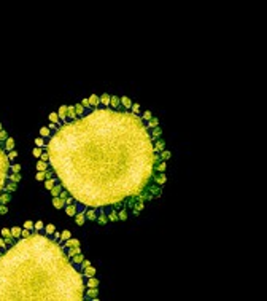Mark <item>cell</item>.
<instances>
[{
    "mask_svg": "<svg viewBox=\"0 0 267 301\" xmlns=\"http://www.w3.org/2000/svg\"><path fill=\"white\" fill-rule=\"evenodd\" d=\"M10 159H8V156H6V151H5V148H3V142H0V193L3 191V188H5V185L10 182V178H8V175H10Z\"/></svg>",
    "mask_w": 267,
    "mask_h": 301,
    "instance_id": "cell-1",
    "label": "cell"
},
{
    "mask_svg": "<svg viewBox=\"0 0 267 301\" xmlns=\"http://www.w3.org/2000/svg\"><path fill=\"white\" fill-rule=\"evenodd\" d=\"M84 299H94V301H97L99 299V290H97V287H86V290H84Z\"/></svg>",
    "mask_w": 267,
    "mask_h": 301,
    "instance_id": "cell-2",
    "label": "cell"
},
{
    "mask_svg": "<svg viewBox=\"0 0 267 301\" xmlns=\"http://www.w3.org/2000/svg\"><path fill=\"white\" fill-rule=\"evenodd\" d=\"M105 212H107V218H108V221H118V209H115V207H102Z\"/></svg>",
    "mask_w": 267,
    "mask_h": 301,
    "instance_id": "cell-3",
    "label": "cell"
},
{
    "mask_svg": "<svg viewBox=\"0 0 267 301\" xmlns=\"http://www.w3.org/2000/svg\"><path fill=\"white\" fill-rule=\"evenodd\" d=\"M75 120H78V115H76V111H75V107H73V105H67L65 123H72V121H75Z\"/></svg>",
    "mask_w": 267,
    "mask_h": 301,
    "instance_id": "cell-4",
    "label": "cell"
},
{
    "mask_svg": "<svg viewBox=\"0 0 267 301\" xmlns=\"http://www.w3.org/2000/svg\"><path fill=\"white\" fill-rule=\"evenodd\" d=\"M110 96L108 93H104L102 96H99V107H104V108H108L110 105Z\"/></svg>",
    "mask_w": 267,
    "mask_h": 301,
    "instance_id": "cell-5",
    "label": "cell"
},
{
    "mask_svg": "<svg viewBox=\"0 0 267 301\" xmlns=\"http://www.w3.org/2000/svg\"><path fill=\"white\" fill-rule=\"evenodd\" d=\"M84 260V255L80 252V253H76V255H73V256H70L69 258V261L73 264V266H80V263Z\"/></svg>",
    "mask_w": 267,
    "mask_h": 301,
    "instance_id": "cell-6",
    "label": "cell"
},
{
    "mask_svg": "<svg viewBox=\"0 0 267 301\" xmlns=\"http://www.w3.org/2000/svg\"><path fill=\"white\" fill-rule=\"evenodd\" d=\"M167 171V163L165 161H159L153 164V172H165Z\"/></svg>",
    "mask_w": 267,
    "mask_h": 301,
    "instance_id": "cell-7",
    "label": "cell"
},
{
    "mask_svg": "<svg viewBox=\"0 0 267 301\" xmlns=\"http://www.w3.org/2000/svg\"><path fill=\"white\" fill-rule=\"evenodd\" d=\"M95 221H99L100 225H107V223H108V218H107V212H105L104 209H100V210H99V215H97Z\"/></svg>",
    "mask_w": 267,
    "mask_h": 301,
    "instance_id": "cell-8",
    "label": "cell"
},
{
    "mask_svg": "<svg viewBox=\"0 0 267 301\" xmlns=\"http://www.w3.org/2000/svg\"><path fill=\"white\" fill-rule=\"evenodd\" d=\"M119 100H121V107L124 108L126 111H127V110H130V107H132V100H130L127 96H122V97H119Z\"/></svg>",
    "mask_w": 267,
    "mask_h": 301,
    "instance_id": "cell-9",
    "label": "cell"
},
{
    "mask_svg": "<svg viewBox=\"0 0 267 301\" xmlns=\"http://www.w3.org/2000/svg\"><path fill=\"white\" fill-rule=\"evenodd\" d=\"M15 145H16L15 139L8 136V137H6V140L3 142V148H5V151H10V150H13V148H15Z\"/></svg>",
    "mask_w": 267,
    "mask_h": 301,
    "instance_id": "cell-10",
    "label": "cell"
},
{
    "mask_svg": "<svg viewBox=\"0 0 267 301\" xmlns=\"http://www.w3.org/2000/svg\"><path fill=\"white\" fill-rule=\"evenodd\" d=\"M78 212V209H76V204L73 203V204H67L65 206V214L69 215V217H75V214Z\"/></svg>",
    "mask_w": 267,
    "mask_h": 301,
    "instance_id": "cell-11",
    "label": "cell"
},
{
    "mask_svg": "<svg viewBox=\"0 0 267 301\" xmlns=\"http://www.w3.org/2000/svg\"><path fill=\"white\" fill-rule=\"evenodd\" d=\"M129 210L126 207H119L118 209V220H127L129 218Z\"/></svg>",
    "mask_w": 267,
    "mask_h": 301,
    "instance_id": "cell-12",
    "label": "cell"
},
{
    "mask_svg": "<svg viewBox=\"0 0 267 301\" xmlns=\"http://www.w3.org/2000/svg\"><path fill=\"white\" fill-rule=\"evenodd\" d=\"M75 221L78 226H83L84 221H86V217H84V212H76L75 214Z\"/></svg>",
    "mask_w": 267,
    "mask_h": 301,
    "instance_id": "cell-13",
    "label": "cell"
},
{
    "mask_svg": "<svg viewBox=\"0 0 267 301\" xmlns=\"http://www.w3.org/2000/svg\"><path fill=\"white\" fill-rule=\"evenodd\" d=\"M10 201H11V193H8V191H2L0 193V204H10Z\"/></svg>",
    "mask_w": 267,
    "mask_h": 301,
    "instance_id": "cell-14",
    "label": "cell"
},
{
    "mask_svg": "<svg viewBox=\"0 0 267 301\" xmlns=\"http://www.w3.org/2000/svg\"><path fill=\"white\" fill-rule=\"evenodd\" d=\"M156 126H159V120L156 118V116H153L151 120H148L146 123H145V128H146L148 131H150V129H153V128H156Z\"/></svg>",
    "mask_w": 267,
    "mask_h": 301,
    "instance_id": "cell-15",
    "label": "cell"
},
{
    "mask_svg": "<svg viewBox=\"0 0 267 301\" xmlns=\"http://www.w3.org/2000/svg\"><path fill=\"white\" fill-rule=\"evenodd\" d=\"M57 116H59L61 123L64 124V123H65V116H67V105H61V107H59V110H57Z\"/></svg>",
    "mask_w": 267,
    "mask_h": 301,
    "instance_id": "cell-16",
    "label": "cell"
},
{
    "mask_svg": "<svg viewBox=\"0 0 267 301\" xmlns=\"http://www.w3.org/2000/svg\"><path fill=\"white\" fill-rule=\"evenodd\" d=\"M73 107H75V111H76L78 118H83V116L86 115V108H84V107H83V105H81L80 102H76V104H75Z\"/></svg>",
    "mask_w": 267,
    "mask_h": 301,
    "instance_id": "cell-17",
    "label": "cell"
},
{
    "mask_svg": "<svg viewBox=\"0 0 267 301\" xmlns=\"http://www.w3.org/2000/svg\"><path fill=\"white\" fill-rule=\"evenodd\" d=\"M150 136H151V140H153V139H158V137H161V136H162V128L156 126V128L150 129Z\"/></svg>",
    "mask_w": 267,
    "mask_h": 301,
    "instance_id": "cell-18",
    "label": "cell"
},
{
    "mask_svg": "<svg viewBox=\"0 0 267 301\" xmlns=\"http://www.w3.org/2000/svg\"><path fill=\"white\" fill-rule=\"evenodd\" d=\"M91 276H95V268H92L91 264H89V266H86L84 269H83V277L87 279V277H91Z\"/></svg>",
    "mask_w": 267,
    "mask_h": 301,
    "instance_id": "cell-19",
    "label": "cell"
},
{
    "mask_svg": "<svg viewBox=\"0 0 267 301\" xmlns=\"http://www.w3.org/2000/svg\"><path fill=\"white\" fill-rule=\"evenodd\" d=\"M99 279H95L94 276H91V277H87L86 281H84V285L86 287H99Z\"/></svg>",
    "mask_w": 267,
    "mask_h": 301,
    "instance_id": "cell-20",
    "label": "cell"
},
{
    "mask_svg": "<svg viewBox=\"0 0 267 301\" xmlns=\"http://www.w3.org/2000/svg\"><path fill=\"white\" fill-rule=\"evenodd\" d=\"M62 190H64V186H62L61 183H54V186L49 190V191H51V196H53V198H54V196H59Z\"/></svg>",
    "mask_w": 267,
    "mask_h": 301,
    "instance_id": "cell-21",
    "label": "cell"
},
{
    "mask_svg": "<svg viewBox=\"0 0 267 301\" xmlns=\"http://www.w3.org/2000/svg\"><path fill=\"white\" fill-rule=\"evenodd\" d=\"M81 252V249H80V245H76V247H67L65 249V253H67V256H73V255H76V253H80Z\"/></svg>",
    "mask_w": 267,
    "mask_h": 301,
    "instance_id": "cell-22",
    "label": "cell"
},
{
    "mask_svg": "<svg viewBox=\"0 0 267 301\" xmlns=\"http://www.w3.org/2000/svg\"><path fill=\"white\" fill-rule=\"evenodd\" d=\"M53 206H54L56 209H62V207L65 206V201L61 199L59 196H54V198H53Z\"/></svg>",
    "mask_w": 267,
    "mask_h": 301,
    "instance_id": "cell-23",
    "label": "cell"
},
{
    "mask_svg": "<svg viewBox=\"0 0 267 301\" xmlns=\"http://www.w3.org/2000/svg\"><path fill=\"white\" fill-rule=\"evenodd\" d=\"M87 100H89V105H91L92 108L99 107V96H97V94H92V96H89V97H87Z\"/></svg>",
    "mask_w": 267,
    "mask_h": 301,
    "instance_id": "cell-24",
    "label": "cell"
},
{
    "mask_svg": "<svg viewBox=\"0 0 267 301\" xmlns=\"http://www.w3.org/2000/svg\"><path fill=\"white\" fill-rule=\"evenodd\" d=\"M16 188H18V183H15V182H8V183L5 185V188H3V191L13 193V191H16Z\"/></svg>",
    "mask_w": 267,
    "mask_h": 301,
    "instance_id": "cell-25",
    "label": "cell"
},
{
    "mask_svg": "<svg viewBox=\"0 0 267 301\" xmlns=\"http://www.w3.org/2000/svg\"><path fill=\"white\" fill-rule=\"evenodd\" d=\"M8 178H10V182H15V183H19V182H21V174H19V172H10V175H8Z\"/></svg>",
    "mask_w": 267,
    "mask_h": 301,
    "instance_id": "cell-26",
    "label": "cell"
},
{
    "mask_svg": "<svg viewBox=\"0 0 267 301\" xmlns=\"http://www.w3.org/2000/svg\"><path fill=\"white\" fill-rule=\"evenodd\" d=\"M130 113L135 115V116H140V104L138 102H132V107H130Z\"/></svg>",
    "mask_w": 267,
    "mask_h": 301,
    "instance_id": "cell-27",
    "label": "cell"
},
{
    "mask_svg": "<svg viewBox=\"0 0 267 301\" xmlns=\"http://www.w3.org/2000/svg\"><path fill=\"white\" fill-rule=\"evenodd\" d=\"M49 121H51V123H54V124H57V126H61V124H62L61 120H59V116H57V113H54V111H51V113H49Z\"/></svg>",
    "mask_w": 267,
    "mask_h": 301,
    "instance_id": "cell-28",
    "label": "cell"
},
{
    "mask_svg": "<svg viewBox=\"0 0 267 301\" xmlns=\"http://www.w3.org/2000/svg\"><path fill=\"white\" fill-rule=\"evenodd\" d=\"M49 167V163H46V161H41V159H38V163H37V171H46Z\"/></svg>",
    "mask_w": 267,
    "mask_h": 301,
    "instance_id": "cell-29",
    "label": "cell"
},
{
    "mask_svg": "<svg viewBox=\"0 0 267 301\" xmlns=\"http://www.w3.org/2000/svg\"><path fill=\"white\" fill-rule=\"evenodd\" d=\"M56 180H57V177H56V178H46V180H44V188H46L48 191H49V190L54 186Z\"/></svg>",
    "mask_w": 267,
    "mask_h": 301,
    "instance_id": "cell-30",
    "label": "cell"
},
{
    "mask_svg": "<svg viewBox=\"0 0 267 301\" xmlns=\"http://www.w3.org/2000/svg\"><path fill=\"white\" fill-rule=\"evenodd\" d=\"M21 229H22V228H19V226H13V229H10L11 236H13L15 239H19V238H21Z\"/></svg>",
    "mask_w": 267,
    "mask_h": 301,
    "instance_id": "cell-31",
    "label": "cell"
},
{
    "mask_svg": "<svg viewBox=\"0 0 267 301\" xmlns=\"http://www.w3.org/2000/svg\"><path fill=\"white\" fill-rule=\"evenodd\" d=\"M159 156H161V159H162V161H167V159H169L170 156H172V153H170L169 150H167V148H164L162 151H159Z\"/></svg>",
    "mask_w": 267,
    "mask_h": 301,
    "instance_id": "cell-32",
    "label": "cell"
},
{
    "mask_svg": "<svg viewBox=\"0 0 267 301\" xmlns=\"http://www.w3.org/2000/svg\"><path fill=\"white\" fill-rule=\"evenodd\" d=\"M140 118H142V121H143V123H146L148 120H151V118H153V113H151L150 110H146V111H143V113L140 115Z\"/></svg>",
    "mask_w": 267,
    "mask_h": 301,
    "instance_id": "cell-33",
    "label": "cell"
},
{
    "mask_svg": "<svg viewBox=\"0 0 267 301\" xmlns=\"http://www.w3.org/2000/svg\"><path fill=\"white\" fill-rule=\"evenodd\" d=\"M69 238H72L70 231H69V229H64V231L61 233V241H59V244H61V242H64V241H67Z\"/></svg>",
    "mask_w": 267,
    "mask_h": 301,
    "instance_id": "cell-34",
    "label": "cell"
},
{
    "mask_svg": "<svg viewBox=\"0 0 267 301\" xmlns=\"http://www.w3.org/2000/svg\"><path fill=\"white\" fill-rule=\"evenodd\" d=\"M40 136L44 137V139L49 137V136H51V129H49V128H40Z\"/></svg>",
    "mask_w": 267,
    "mask_h": 301,
    "instance_id": "cell-35",
    "label": "cell"
},
{
    "mask_svg": "<svg viewBox=\"0 0 267 301\" xmlns=\"http://www.w3.org/2000/svg\"><path fill=\"white\" fill-rule=\"evenodd\" d=\"M35 178H37V182H43V180H46V175H44V171H37V175H35Z\"/></svg>",
    "mask_w": 267,
    "mask_h": 301,
    "instance_id": "cell-36",
    "label": "cell"
},
{
    "mask_svg": "<svg viewBox=\"0 0 267 301\" xmlns=\"http://www.w3.org/2000/svg\"><path fill=\"white\" fill-rule=\"evenodd\" d=\"M35 145H37V147H41V148H43L44 145H46V140H44V137H41V136L37 137V139H35Z\"/></svg>",
    "mask_w": 267,
    "mask_h": 301,
    "instance_id": "cell-37",
    "label": "cell"
},
{
    "mask_svg": "<svg viewBox=\"0 0 267 301\" xmlns=\"http://www.w3.org/2000/svg\"><path fill=\"white\" fill-rule=\"evenodd\" d=\"M3 241H5V245H6V247H10V245H13V244L16 242V239H15L13 236H6V238H3Z\"/></svg>",
    "mask_w": 267,
    "mask_h": 301,
    "instance_id": "cell-38",
    "label": "cell"
},
{
    "mask_svg": "<svg viewBox=\"0 0 267 301\" xmlns=\"http://www.w3.org/2000/svg\"><path fill=\"white\" fill-rule=\"evenodd\" d=\"M43 226H44V225H43V221H41V220H38V221L33 223V231H37V233H38L40 229H43Z\"/></svg>",
    "mask_w": 267,
    "mask_h": 301,
    "instance_id": "cell-39",
    "label": "cell"
},
{
    "mask_svg": "<svg viewBox=\"0 0 267 301\" xmlns=\"http://www.w3.org/2000/svg\"><path fill=\"white\" fill-rule=\"evenodd\" d=\"M44 228V231H46V234H53L54 231H56V226L53 225V223H49V225H46V226H43Z\"/></svg>",
    "mask_w": 267,
    "mask_h": 301,
    "instance_id": "cell-40",
    "label": "cell"
},
{
    "mask_svg": "<svg viewBox=\"0 0 267 301\" xmlns=\"http://www.w3.org/2000/svg\"><path fill=\"white\" fill-rule=\"evenodd\" d=\"M40 159H41V161H46V163H48V159H49V153L44 150V148H43V151H41V155H40Z\"/></svg>",
    "mask_w": 267,
    "mask_h": 301,
    "instance_id": "cell-41",
    "label": "cell"
},
{
    "mask_svg": "<svg viewBox=\"0 0 267 301\" xmlns=\"http://www.w3.org/2000/svg\"><path fill=\"white\" fill-rule=\"evenodd\" d=\"M6 153H8L6 156H8V159H10V161H11V159H15L16 156H18V151H16L15 148H13V150H10V151H6Z\"/></svg>",
    "mask_w": 267,
    "mask_h": 301,
    "instance_id": "cell-42",
    "label": "cell"
},
{
    "mask_svg": "<svg viewBox=\"0 0 267 301\" xmlns=\"http://www.w3.org/2000/svg\"><path fill=\"white\" fill-rule=\"evenodd\" d=\"M41 151H43V148L41 147H35V148H33V156H35V158H40V155H41Z\"/></svg>",
    "mask_w": 267,
    "mask_h": 301,
    "instance_id": "cell-43",
    "label": "cell"
},
{
    "mask_svg": "<svg viewBox=\"0 0 267 301\" xmlns=\"http://www.w3.org/2000/svg\"><path fill=\"white\" fill-rule=\"evenodd\" d=\"M10 171L11 172H19L21 171V164H10Z\"/></svg>",
    "mask_w": 267,
    "mask_h": 301,
    "instance_id": "cell-44",
    "label": "cell"
},
{
    "mask_svg": "<svg viewBox=\"0 0 267 301\" xmlns=\"http://www.w3.org/2000/svg\"><path fill=\"white\" fill-rule=\"evenodd\" d=\"M30 229H27V228H24V229H21V238H29L30 236Z\"/></svg>",
    "mask_w": 267,
    "mask_h": 301,
    "instance_id": "cell-45",
    "label": "cell"
},
{
    "mask_svg": "<svg viewBox=\"0 0 267 301\" xmlns=\"http://www.w3.org/2000/svg\"><path fill=\"white\" fill-rule=\"evenodd\" d=\"M6 137H8V132L2 129V131H0V142H5V140H6Z\"/></svg>",
    "mask_w": 267,
    "mask_h": 301,
    "instance_id": "cell-46",
    "label": "cell"
},
{
    "mask_svg": "<svg viewBox=\"0 0 267 301\" xmlns=\"http://www.w3.org/2000/svg\"><path fill=\"white\" fill-rule=\"evenodd\" d=\"M6 212H8V207L5 204H0V215H5Z\"/></svg>",
    "mask_w": 267,
    "mask_h": 301,
    "instance_id": "cell-47",
    "label": "cell"
},
{
    "mask_svg": "<svg viewBox=\"0 0 267 301\" xmlns=\"http://www.w3.org/2000/svg\"><path fill=\"white\" fill-rule=\"evenodd\" d=\"M53 234H54V239H53V241H54V242H59V241H61V233H59V231H54Z\"/></svg>",
    "mask_w": 267,
    "mask_h": 301,
    "instance_id": "cell-48",
    "label": "cell"
},
{
    "mask_svg": "<svg viewBox=\"0 0 267 301\" xmlns=\"http://www.w3.org/2000/svg\"><path fill=\"white\" fill-rule=\"evenodd\" d=\"M24 228H27V229H33V221L27 220V221L24 223Z\"/></svg>",
    "mask_w": 267,
    "mask_h": 301,
    "instance_id": "cell-49",
    "label": "cell"
},
{
    "mask_svg": "<svg viewBox=\"0 0 267 301\" xmlns=\"http://www.w3.org/2000/svg\"><path fill=\"white\" fill-rule=\"evenodd\" d=\"M2 236H3V238H6V236H11L10 228H3V229H2Z\"/></svg>",
    "mask_w": 267,
    "mask_h": 301,
    "instance_id": "cell-50",
    "label": "cell"
},
{
    "mask_svg": "<svg viewBox=\"0 0 267 301\" xmlns=\"http://www.w3.org/2000/svg\"><path fill=\"white\" fill-rule=\"evenodd\" d=\"M73 203H75V198H73L72 194H70L69 198H67V199H65V206H67V204H73Z\"/></svg>",
    "mask_w": 267,
    "mask_h": 301,
    "instance_id": "cell-51",
    "label": "cell"
},
{
    "mask_svg": "<svg viewBox=\"0 0 267 301\" xmlns=\"http://www.w3.org/2000/svg\"><path fill=\"white\" fill-rule=\"evenodd\" d=\"M0 249H2V250H6V249H8L6 245H5V241H3V238H0Z\"/></svg>",
    "mask_w": 267,
    "mask_h": 301,
    "instance_id": "cell-52",
    "label": "cell"
},
{
    "mask_svg": "<svg viewBox=\"0 0 267 301\" xmlns=\"http://www.w3.org/2000/svg\"><path fill=\"white\" fill-rule=\"evenodd\" d=\"M48 128H49V129H51V131H53V132H54V131H56V129H57V128H59V126H57V124H54V123H51V124H49V126H48Z\"/></svg>",
    "mask_w": 267,
    "mask_h": 301,
    "instance_id": "cell-53",
    "label": "cell"
},
{
    "mask_svg": "<svg viewBox=\"0 0 267 301\" xmlns=\"http://www.w3.org/2000/svg\"><path fill=\"white\" fill-rule=\"evenodd\" d=\"M3 129V126H2V123H0V131H2Z\"/></svg>",
    "mask_w": 267,
    "mask_h": 301,
    "instance_id": "cell-54",
    "label": "cell"
},
{
    "mask_svg": "<svg viewBox=\"0 0 267 301\" xmlns=\"http://www.w3.org/2000/svg\"><path fill=\"white\" fill-rule=\"evenodd\" d=\"M2 252H3V250H2V249H0V255H2Z\"/></svg>",
    "mask_w": 267,
    "mask_h": 301,
    "instance_id": "cell-55",
    "label": "cell"
}]
</instances>
